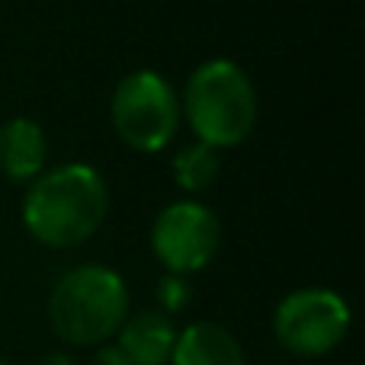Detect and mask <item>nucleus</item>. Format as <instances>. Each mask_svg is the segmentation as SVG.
Returning <instances> with one entry per match:
<instances>
[{"label": "nucleus", "mask_w": 365, "mask_h": 365, "mask_svg": "<svg viewBox=\"0 0 365 365\" xmlns=\"http://www.w3.org/2000/svg\"><path fill=\"white\" fill-rule=\"evenodd\" d=\"M109 212V189L87 164H64L38 173L23 202V225L45 247L90 240Z\"/></svg>", "instance_id": "nucleus-1"}, {"label": "nucleus", "mask_w": 365, "mask_h": 365, "mask_svg": "<svg viewBox=\"0 0 365 365\" xmlns=\"http://www.w3.org/2000/svg\"><path fill=\"white\" fill-rule=\"evenodd\" d=\"M128 317V289L106 266H77L64 272L48 298V321L58 340L71 346H103Z\"/></svg>", "instance_id": "nucleus-2"}, {"label": "nucleus", "mask_w": 365, "mask_h": 365, "mask_svg": "<svg viewBox=\"0 0 365 365\" xmlns=\"http://www.w3.org/2000/svg\"><path fill=\"white\" fill-rule=\"evenodd\" d=\"M186 119L215 151L240 145L257 125V93L244 68L227 58L199 64L186 81Z\"/></svg>", "instance_id": "nucleus-3"}, {"label": "nucleus", "mask_w": 365, "mask_h": 365, "mask_svg": "<svg viewBox=\"0 0 365 365\" xmlns=\"http://www.w3.org/2000/svg\"><path fill=\"white\" fill-rule=\"evenodd\" d=\"M113 125L135 151L154 154L173 141L180 128V100L154 71H132L113 93Z\"/></svg>", "instance_id": "nucleus-4"}, {"label": "nucleus", "mask_w": 365, "mask_h": 365, "mask_svg": "<svg viewBox=\"0 0 365 365\" xmlns=\"http://www.w3.org/2000/svg\"><path fill=\"white\" fill-rule=\"evenodd\" d=\"M349 308L330 289H298L279 302L272 314V334L279 346L295 356L314 359L327 356L346 340L349 334Z\"/></svg>", "instance_id": "nucleus-5"}, {"label": "nucleus", "mask_w": 365, "mask_h": 365, "mask_svg": "<svg viewBox=\"0 0 365 365\" xmlns=\"http://www.w3.org/2000/svg\"><path fill=\"white\" fill-rule=\"evenodd\" d=\"M221 244V225L212 208L199 202H173L158 215L151 231L154 257L173 276L205 269Z\"/></svg>", "instance_id": "nucleus-6"}, {"label": "nucleus", "mask_w": 365, "mask_h": 365, "mask_svg": "<svg viewBox=\"0 0 365 365\" xmlns=\"http://www.w3.org/2000/svg\"><path fill=\"white\" fill-rule=\"evenodd\" d=\"M115 336V346L132 365H167L177 343V327L160 311H138L135 317H125Z\"/></svg>", "instance_id": "nucleus-7"}, {"label": "nucleus", "mask_w": 365, "mask_h": 365, "mask_svg": "<svg viewBox=\"0 0 365 365\" xmlns=\"http://www.w3.org/2000/svg\"><path fill=\"white\" fill-rule=\"evenodd\" d=\"M170 365H247L237 336L212 321H195L177 334Z\"/></svg>", "instance_id": "nucleus-8"}, {"label": "nucleus", "mask_w": 365, "mask_h": 365, "mask_svg": "<svg viewBox=\"0 0 365 365\" xmlns=\"http://www.w3.org/2000/svg\"><path fill=\"white\" fill-rule=\"evenodd\" d=\"M45 167V135L32 119L0 125V170L10 180H36Z\"/></svg>", "instance_id": "nucleus-9"}, {"label": "nucleus", "mask_w": 365, "mask_h": 365, "mask_svg": "<svg viewBox=\"0 0 365 365\" xmlns=\"http://www.w3.org/2000/svg\"><path fill=\"white\" fill-rule=\"evenodd\" d=\"M218 151L208 145H202V141H195V145L182 148V151L173 158V180H177L180 189H186V192H202V189H208L218 177Z\"/></svg>", "instance_id": "nucleus-10"}, {"label": "nucleus", "mask_w": 365, "mask_h": 365, "mask_svg": "<svg viewBox=\"0 0 365 365\" xmlns=\"http://www.w3.org/2000/svg\"><path fill=\"white\" fill-rule=\"evenodd\" d=\"M189 298H192V285L186 282V276H173V272H167V276L158 282V302H160V308L167 311V317L186 308Z\"/></svg>", "instance_id": "nucleus-11"}, {"label": "nucleus", "mask_w": 365, "mask_h": 365, "mask_svg": "<svg viewBox=\"0 0 365 365\" xmlns=\"http://www.w3.org/2000/svg\"><path fill=\"white\" fill-rule=\"evenodd\" d=\"M90 365H132L125 359V353H122L119 346H109V343H103L100 349L93 353V362Z\"/></svg>", "instance_id": "nucleus-12"}, {"label": "nucleus", "mask_w": 365, "mask_h": 365, "mask_svg": "<svg viewBox=\"0 0 365 365\" xmlns=\"http://www.w3.org/2000/svg\"><path fill=\"white\" fill-rule=\"evenodd\" d=\"M38 365H74V359L64 356V353H48V356H42V362Z\"/></svg>", "instance_id": "nucleus-13"}, {"label": "nucleus", "mask_w": 365, "mask_h": 365, "mask_svg": "<svg viewBox=\"0 0 365 365\" xmlns=\"http://www.w3.org/2000/svg\"><path fill=\"white\" fill-rule=\"evenodd\" d=\"M0 365H10V362H4V359H0Z\"/></svg>", "instance_id": "nucleus-14"}]
</instances>
